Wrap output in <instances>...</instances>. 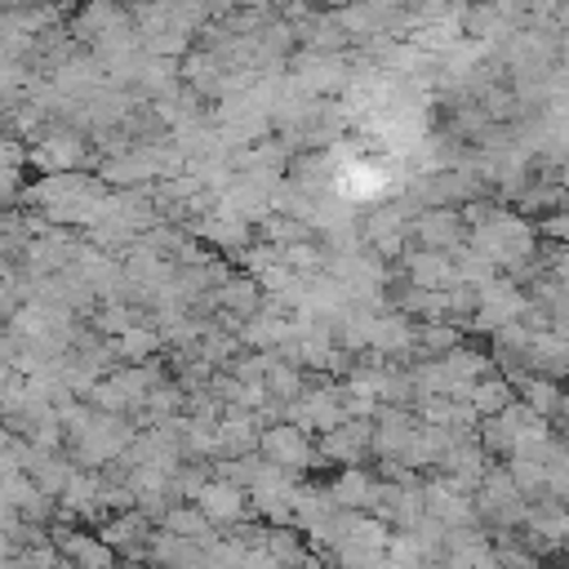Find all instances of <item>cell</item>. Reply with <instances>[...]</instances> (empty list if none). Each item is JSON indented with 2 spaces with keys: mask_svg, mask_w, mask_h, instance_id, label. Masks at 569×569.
Instances as JSON below:
<instances>
[{
  "mask_svg": "<svg viewBox=\"0 0 569 569\" xmlns=\"http://www.w3.org/2000/svg\"><path fill=\"white\" fill-rule=\"evenodd\" d=\"M467 244L480 253V258H489L493 267H507V271H520V267H529L533 262V227L520 218V213H493L485 227H476V231H467Z\"/></svg>",
  "mask_w": 569,
  "mask_h": 569,
  "instance_id": "1",
  "label": "cell"
},
{
  "mask_svg": "<svg viewBox=\"0 0 569 569\" xmlns=\"http://www.w3.org/2000/svg\"><path fill=\"white\" fill-rule=\"evenodd\" d=\"M471 502H476V520L498 525V533L529 516V502H525V493L516 489V480L507 476V467H489Z\"/></svg>",
  "mask_w": 569,
  "mask_h": 569,
  "instance_id": "2",
  "label": "cell"
},
{
  "mask_svg": "<svg viewBox=\"0 0 569 569\" xmlns=\"http://www.w3.org/2000/svg\"><path fill=\"white\" fill-rule=\"evenodd\" d=\"M258 458L271 462V467H280V471H289V476H298V471H307V467H320L316 440H311L307 431L289 427V422L262 427V436H258Z\"/></svg>",
  "mask_w": 569,
  "mask_h": 569,
  "instance_id": "3",
  "label": "cell"
},
{
  "mask_svg": "<svg viewBox=\"0 0 569 569\" xmlns=\"http://www.w3.org/2000/svg\"><path fill=\"white\" fill-rule=\"evenodd\" d=\"M284 422H289V427H298V431H307V436H311V431H320V436H325V431L342 427V422H347L342 387H333V382H329V387H316V391L307 387L293 405H284Z\"/></svg>",
  "mask_w": 569,
  "mask_h": 569,
  "instance_id": "4",
  "label": "cell"
},
{
  "mask_svg": "<svg viewBox=\"0 0 569 569\" xmlns=\"http://www.w3.org/2000/svg\"><path fill=\"white\" fill-rule=\"evenodd\" d=\"M36 164H44L49 173H80V164L89 160V142L80 129L71 124H53L36 138V151H31Z\"/></svg>",
  "mask_w": 569,
  "mask_h": 569,
  "instance_id": "5",
  "label": "cell"
},
{
  "mask_svg": "<svg viewBox=\"0 0 569 569\" xmlns=\"http://www.w3.org/2000/svg\"><path fill=\"white\" fill-rule=\"evenodd\" d=\"M525 307H529V298H525L516 284H507V280H493V284L476 289V316H471V325H467V329H485V333H498L502 325H516Z\"/></svg>",
  "mask_w": 569,
  "mask_h": 569,
  "instance_id": "6",
  "label": "cell"
},
{
  "mask_svg": "<svg viewBox=\"0 0 569 569\" xmlns=\"http://www.w3.org/2000/svg\"><path fill=\"white\" fill-rule=\"evenodd\" d=\"M49 542L62 556V565L71 569H116V551L98 538V533H80L67 525H49Z\"/></svg>",
  "mask_w": 569,
  "mask_h": 569,
  "instance_id": "7",
  "label": "cell"
},
{
  "mask_svg": "<svg viewBox=\"0 0 569 569\" xmlns=\"http://www.w3.org/2000/svg\"><path fill=\"white\" fill-rule=\"evenodd\" d=\"M422 511L436 525H445V529H471V525H480L476 520V502L462 489H453L445 476H436V480L422 485Z\"/></svg>",
  "mask_w": 569,
  "mask_h": 569,
  "instance_id": "8",
  "label": "cell"
},
{
  "mask_svg": "<svg viewBox=\"0 0 569 569\" xmlns=\"http://www.w3.org/2000/svg\"><path fill=\"white\" fill-rule=\"evenodd\" d=\"M293 84L302 89V93H329V89H347L351 84V71H347V62H342V53H302V58H293Z\"/></svg>",
  "mask_w": 569,
  "mask_h": 569,
  "instance_id": "9",
  "label": "cell"
},
{
  "mask_svg": "<svg viewBox=\"0 0 569 569\" xmlns=\"http://www.w3.org/2000/svg\"><path fill=\"white\" fill-rule=\"evenodd\" d=\"M409 240H422V249L431 253H453L467 240V227L458 218V209H422L409 222Z\"/></svg>",
  "mask_w": 569,
  "mask_h": 569,
  "instance_id": "10",
  "label": "cell"
},
{
  "mask_svg": "<svg viewBox=\"0 0 569 569\" xmlns=\"http://www.w3.org/2000/svg\"><path fill=\"white\" fill-rule=\"evenodd\" d=\"M258 418L240 413V409H222L218 427H213V462H231V458H249L258 449Z\"/></svg>",
  "mask_w": 569,
  "mask_h": 569,
  "instance_id": "11",
  "label": "cell"
},
{
  "mask_svg": "<svg viewBox=\"0 0 569 569\" xmlns=\"http://www.w3.org/2000/svg\"><path fill=\"white\" fill-rule=\"evenodd\" d=\"M365 453H373V422H360V418H347L342 427H333L316 440V458H325V462L356 467Z\"/></svg>",
  "mask_w": 569,
  "mask_h": 569,
  "instance_id": "12",
  "label": "cell"
},
{
  "mask_svg": "<svg viewBox=\"0 0 569 569\" xmlns=\"http://www.w3.org/2000/svg\"><path fill=\"white\" fill-rule=\"evenodd\" d=\"M418 413L413 409H396V405H382L373 413V453H382V462H396L405 453V445L413 440L418 431Z\"/></svg>",
  "mask_w": 569,
  "mask_h": 569,
  "instance_id": "13",
  "label": "cell"
},
{
  "mask_svg": "<svg viewBox=\"0 0 569 569\" xmlns=\"http://www.w3.org/2000/svg\"><path fill=\"white\" fill-rule=\"evenodd\" d=\"M196 507H200V516H204L213 529H218V525H240L244 511H249V493L236 489L231 480H218V476H213V480L200 489Z\"/></svg>",
  "mask_w": 569,
  "mask_h": 569,
  "instance_id": "14",
  "label": "cell"
},
{
  "mask_svg": "<svg viewBox=\"0 0 569 569\" xmlns=\"http://www.w3.org/2000/svg\"><path fill=\"white\" fill-rule=\"evenodd\" d=\"M405 284H413V289H431V293L458 289V276H453V262H449V253L409 249V253H405Z\"/></svg>",
  "mask_w": 569,
  "mask_h": 569,
  "instance_id": "15",
  "label": "cell"
},
{
  "mask_svg": "<svg viewBox=\"0 0 569 569\" xmlns=\"http://www.w3.org/2000/svg\"><path fill=\"white\" fill-rule=\"evenodd\" d=\"M98 538L111 547V551H120V556H147V542H151V520L133 507V511H120V516H107L102 520V529H98Z\"/></svg>",
  "mask_w": 569,
  "mask_h": 569,
  "instance_id": "16",
  "label": "cell"
},
{
  "mask_svg": "<svg viewBox=\"0 0 569 569\" xmlns=\"http://www.w3.org/2000/svg\"><path fill=\"white\" fill-rule=\"evenodd\" d=\"M102 476L98 471H76L71 476V485L62 489V498H58V516H80V520H93V516H102Z\"/></svg>",
  "mask_w": 569,
  "mask_h": 569,
  "instance_id": "17",
  "label": "cell"
},
{
  "mask_svg": "<svg viewBox=\"0 0 569 569\" xmlns=\"http://www.w3.org/2000/svg\"><path fill=\"white\" fill-rule=\"evenodd\" d=\"M373 489H378V480H373L365 467H347V471H338V476L325 485V493H329V502H333L338 511H369Z\"/></svg>",
  "mask_w": 569,
  "mask_h": 569,
  "instance_id": "18",
  "label": "cell"
},
{
  "mask_svg": "<svg viewBox=\"0 0 569 569\" xmlns=\"http://www.w3.org/2000/svg\"><path fill=\"white\" fill-rule=\"evenodd\" d=\"M369 351L378 356H409L413 351V320L400 311H378L369 325Z\"/></svg>",
  "mask_w": 569,
  "mask_h": 569,
  "instance_id": "19",
  "label": "cell"
},
{
  "mask_svg": "<svg viewBox=\"0 0 569 569\" xmlns=\"http://www.w3.org/2000/svg\"><path fill=\"white\" fill-rule=\"evenodd\" d=\"M160 533H173V538H182V542H196V547H209V542H218L213 525L200 516V507H196V502H178V507H169V516L160 520Z\"/></svg>",
  "mask_w": 569,
  "mask_h": 569,
  "instance_id": "20",
  "label": "cell"
},
{
  "mask_svg": "<svg viewBox=\"0 0 569 569\" xmlns=\"http://www.w3.org/2000/svg\"><path fill=\"white\" fill-rule=\"evenodd\" d=\"M467 405H471V413L485 422V418H498L507 405H516V387L502 378V373H485L471 391H467Z\"/></svg>",
  "mask_w": 569,
  "mask_h": 569,
  "instance_id": "21",
  "label": "cell"
},
{
  "mask_svg": "<svg viewBox=\"0 0 569 569\" xmlns=\"http://www.w3.org/2000/svg\"><path fill=\"white\" fill-rule=\"evenodd\" d=\"M267 356H271V365H267V373H262L267 396H271V400H280V405H293V400L307 391V373H302L298 365H284L276 351H267Z\"/></svg>",
  "mask_w": 569,
  "mask_h": 569,
  "instance_id": "22",
  "label": "cell"
},
{
  "mask_svg": "<svg viewBox=\"0 0 569 569\" xmlns=\"http://www.w3.org/2000/svg\"><path fill=\"white\" fill-rule=\"evenodd\" d=\"M520 391H516V400L520 405H529L538 418H551V413H565V391H560V382H551V378H520L516 382Z\"/></svg>",
  "mask_w": 569,
  "mask_h": 569,
  "instance_id": "23",
  "label": "cell"
},
{
  "mask_svg": "<svg viewBox=\"0 0 569 569\" xmlns=\"http://www.w3.org/2000/svg\"><path fill=\"white\" fill-rule=\"evenodd\" d=\"M262 551L280 565V569H302L307 565V542L293 533V529H267V538H262Z\"/></svg>",
  "mask_w": 569,
  "mask_h": 569,
  "instance_id": "24",
  "label": "cell"
},
{
  "mask_svg": "<svg viewBox=\"0 0 569 569\" xmlns=\"http://www.w3.org/2000/svg\"><path fill=\"white\" fill-rule=\"evenodd\" d=\"M160 347H164V342H160L156 325H138V329H129V333H120V338H116V356H120V360H129V365H147Z\"/></svg>",
  "mask_w": 569,
  "mask_h": 569,
  "instance_id": "25",
  "label": "cell"
},
{
  "mask_svg": "<svg viewBox=\"0 0 569 569\" xmlns=\"http://www.w3.org/2000/svg\"><path fill=\"white\" fill-rule=\"evenodd\" d=\"M453 347H462V338H458L453 325H413V351L440 360V356H449Z\"/></svg>",
  "mask_w": 569,
  "mask_h": 569,
  "instance_id": "26",
  "label": "cell"
},
{
  "mask_svg": "<svg viewBox=\"0 0 569 569\" xmlns=\"http://www.w3.org/2000/svg\"><path fill=\"white\" fill-rule=\"evenodd\" d=\"M542 493H551V502H569V440H556L551 462H547V485Z\"/></svg>",
  "mask_w": 569,
  "mask_h": 569,
  "instance_id": "27",
  "label": "cell"
},
{
  "mask_svg": "<svg viewBox=\"0 0 569 569\" xmlns=\"http://www.w3.org/2000/svg\"><path fill=\"white\" fill-rule=\"evenodd\" d=\"M236 262L258 280L262 271H271V267L280 262V249H276V244H244V249L236 253Z\"/></svg>",
  "mask_w": 569,
  "mask_h": 569,
  "instance_id": "28",
  "label": "cell"
},
{
  "mask_svg": "<svg viewBox=\"0 0 569 569\" xmlns=\"http://www.w3.org/2000/svg\"><path fill=\"white\" fill-rule=\"evenodd\" d=\"M18 191H22V178H18V164H9V169H0V209H4V204H13V200H18Z\"/></svg>",
  "mask_w": 569,
  "mask_h": 569,
  "instance_id": "29",
  "label": "cell"
},
{
  "mask_svg": "<svg viewBox=\"0 0 569 569\" xmlns=\"http://www.w3.org/2000/svg\"><path fill=\"white\" fill-rule=\"evenodd\" d=\"M542 231H547V236H556V240H565V244H569V209H556V213H551V218H547V222H542Z\"/></svg>",
  "mask_w": 569,
  "mask_h": 569,
  "instance_id": "30",
  "label": "cell"
},
{
  "mask_svg": "<svg viewBox=\"0 0 569 569\" xmlns=\"http://www.w3.org/2000/svg\"><path fill=\"white\" fill-rule=\"evenodd\" d=\"M0 551H4V556H13V542H9V533H4V529H0Z\"/></svg>",
  "mask_w": 569,
  "mask_h": 569,
  "instance_id": "31",
  "label": "cell"
},
{
  "mask_svg": "<svg viewBox=\"0 0 569 569\" xmlns=\"http://www.w3.org/2000/svg\"><path fill=\"white\" fill-rule=\"evenodd\" d=\"M4 333H9V320H4V316H0V338H4Z\"/></svg>",
  "mask_w": 569,
  "mask_h": 569,
  "instance_id": "32",
  "label": "cell"
}]
</instances>
